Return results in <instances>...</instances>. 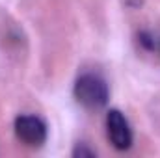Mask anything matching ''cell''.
I'll use <instances>...</instances> for the list:
<instances>
[{
	"label": "cell",
	"mask_w": 160,
	"mask_h": 158,
	"mask_svg": "<svg viewBox=\"0 0 160 158\" xmlns=\"http://www.w3.org/2000/svg\"><path fill=\"white\" fill-rule=\"evenodd\" d=\"M138 43H140L145 50H155V47H157L153 34H151V32H147V30H142V32L138 34Z\"/></svg>",
	"instance_id": "277c9868"
},
{
	"label": "cell",
	"mask_w": 160,
	"mask_h": 158,
	"mask_svg": "<svg viewBox=\"0 0 160 158\" xmlns=\"http://www.w3.org/2000/svg\"><path fill=\"white\" fill-rule=\"evenodd\" d=\"M13 128L15 136L28 147H41L47 141V125L38 116H17Z\"/></svg>",
	"instance_id": "7a4b0ae2"
},
{
	"label": "cell",
	"mask_w": 160,
	"mask_h": 158,
	"mask_svg": "<svg viewBox=\"0 0 160 158\" xmlns=\"http://www.w3.org/2000/svg\"><path fill=\"white\" fill-rule=\"evenodd\" d=\"M73 95H75L77 102L82 104L84 108L101 110L108 104L110 89H108V84L102 77H99L95 73H84L75 82Z\"/></svg>",
	"instance_id": "6da1fadb"
},
{
	"label": "cell",
	"mask_w": 160,
	"mask_h": 158,
	"mask_svg": "<svg viewBox=\"0 0 160 158\" xmlns=\"http://www.w3.org/2000/svg\"><path fill=\"white\" fill-rule=\"evenodd\" d=\"M73 156L75 158H91L95 156V151L86 147V143H78L75 149H73Z\"/></svg>",
	"instance_id": "5b68a950"
},
{
	"label": "cell",
	"mask_w": 160,
	"mask_h": 158,
	"mask_svg": "<svg viewBox=\"0 0 160 158\" xmlns=\"http://www.w3.org/2000/svg\"><path fill=\"white\" fill-rule=\"evenodd\" d=\"M106 134H108L110 143L118 151H127L132 147V140H134L132 128L125 117V114L119 112L118 108H112L106 112Z\"/></svg>",
	"instance_id": "3957f363"
}]
</instances>
